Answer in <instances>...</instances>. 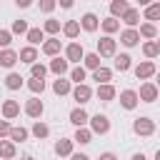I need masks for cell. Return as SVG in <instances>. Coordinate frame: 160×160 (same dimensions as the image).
Here are the masks:
<instances>
[{"label":"cell","instance_id":"cell-13","mask_svg":"<svg viewBox=\"0 0 160 160\" xmlns=\"http://www.w3.org/2000/svg\"><path fill=\"white\" fill-rule=\"evenodd\" d=\"M138 102H140V100H138V92H135V90H122V92H120V105H122L125 110H135Z\"/></svg>","mask_w":160,"mask_h":160},{"label":"cell","instance_id":"cell-39","mask_svg":"<svg viewBox=\"0 0 160 160\" xmlns=\"http://www.w3.org/2000/svg\"><path fill=\"white\" fill-rule=\"evenodd\" d=\"M85 78H88V72H85V68L82 65H75L72 70H70V80L78 85V82H85Z\"/></svg>","mask_w":160,"mask_h":160},{"label":"cell","instance_id":"cell-2","mask_svg":"<svg viewBox=\"0 0 160 160\" xmlns=\"http://www.w3.org/2000/svg\"><path fill=\"white\" fill-rule=\"evenodd\" d=\"M88 122H90V132H92V135H105V132H110V118L102 115V112L88 118Z\"/></svg>","mask_w":160,"mask_h":160},{"label":"cell","instance_id":"cell-35","mask_svg":"<svg viewBox=\"0 0 160 160\" xmlns=\"http://www.w3.org/2000/svg\"><path fill=\"white\" fill-rule=\"evenodd\" d=\"M42 32H48V35H58V32H60V20L48 18V20L42 22Z\"/></svg>","mask_w":160,"mask_h":160},{"label":"cell","instance_id":"cell-46","mask_svg":"<svg viewBox=\"0 0 160 160\" xmlns=\"http://www.w3.org/2000/svg\"><path fill=\"white\" fill-rule=\"evenodd\" d=\"M55 2H60V8H65V10H70L75 0H55Z\"/></svg>","mask_w":160,"mask_h":160},{"label":"cell","instance_id":"cell-41","mask_svg":"<svg viewBox=\"0 0 160 160\" xmlns=\"http://www.w3.org/2000/svg\"><path fill=\"white\" fill-rule=\"evenodd\" d=\"M10 32H12V35H25V32H28V22H25V20H15L12 28H10Z\"/></svg>","mask_w":160,"mask_h":160},{"label":"cell","instance_id":"cell-42","mask_svg":"<svg viewBox=\"0 0 160 160\" xmlns=\"http://www.w3.org/2000/svg\"><path fill=\"white\" fill-rule=\"evenodd\" d=\"M12 42V32L10 30H0V48H10Z\"/></svg>","mask_w":160,"mask_h":160},{"label":"cell","instance_id":"cell-11","mask_svg":"<svg viewBox=\"0 0 160 160\" xmlns=\"http://www.w3.org/2000/svg\"><path fill=\"white\" fill-rule=\"evenodd\" d=\"M120 42H122L125 48H135V45L140 42V35H138V30H135V28H125V30L120 32Z\"/></svg>","mask_w":160,"mask_h":160},{"label":"cell","instance_id":"cell-8","mask_svg":"<svg viewBox=\"0 0 160 160\" xmlns=\"http://www.w3.org/2000/svg\"><path fill=\"white\" fill-rule=\"evenodd\" d=\"M95 95H98V100H102V102H110V100H115L118 90H115L110 82H100V85H98V90H95Z\"/></svg>","mask_w":160,"mask_h":160},{"label":"cell","instance_id":"cell-18","mask_svg":"<svg viewBox=\"0 0 160 160\" xmlns=\"http://www.w3.org/2000/svg\"><path fill=\"white\" fill-rule=\"evenodd\" d=\"M18 60H20V62H28V65L38 62V50H35V45H28V48H22V50L18 52Z\"/></svg>","mask_w":160,"mask_h":160},{"label":"cell","instance_id":"cell-49","mask_svg":"<svg viewBox=\"0 0 160 160\" xmlns=\"http://www.w3.org/2000/svg\"><path fill=\"white\" fill-rule=\"evenodd\" d=\"M130 160H148V158H145V155H142V152H135V155H132V158H130Z\"/></svg>","mask_w":160,"mask_h":160},{"label":"cell","instance_id":"cell-51","mask_svg":"<svg viewBox=\"0 0 160 160\" xmlns=\"http://www.w3.org/2000/svg\"><path fill=\"white\" fill-rule=\"evenodd\" d=\"M20 160H35V158H32V155H25V158H20Z\"/></svg>","mask_w":160,"mask_h":160},{"label":"cell","instance_id":"cell-43","mask_svg":"<svg viewBox=\"0 0 160 160\" xmlns=\"http://www.w3.org/2000/svg\"><path fill=\"white\" fill-rule=\"evenodd\" d=\"M55 0H40V12H45V15H50L52 10H55Z\"/></svg>","mask_w":160,"mask_h":160},{"label":"cell","instance_id":"cell-17","mask_svg":"<svg viewBox=\"0 0 160 160\" xmlns=\"http://www.w3.org/2000/svg\"><path fill=\"white\" fill-rule=\"evenodd\" d=\"M120 20H122L128 28H135V25L140 22V10H138V8H128V10L120 15Z\"/></svg>","mask_w":160,"mask_h":160},{"label":"cell","instance_id":"cell-26","mask_svg":"<svg viewBox=\"0 0 160 160\" xmlns=\"http://www.w3.org/2000/svg\"><path fill=\"white\" fill-rule=\"evenodd\" d=\"M138 35L145 38V40H155V38H158V28H155V22H142L140 30H138Z\"/></svg>","mask_w":160,"mask_h":160},{"label":"cell","instance_id":"cell-36","mask_svg":"<svg viewBox=\"0 0 160 160\" xmlns=\"http://www.w3.org/2000/svg\"><path fill=\"white\" fill-rule=\"evenodd\" d=\"M142 52H145V58H148V60H152V58H158V52H160V45H158L155 40H148V42L142 45Z\"/></svg>","mask_w":160,"mask_h":160},{"label":"cell","instance_id":"cell-16","mask_svg":"<svg viewBox=\"0 0 160 160\" xmlns=\"http://www.w3.org/2000/svg\"><path fill=\"white\" fill-rule=\"evenodd\" d=\"M72 138H60L58 142H55V155H60V158H68L70 152H72Z\"/></svg>","mask_w":160,"mask_h":160},{"label":"cell","instance_id":"cell-3","mask_svg":"<svg viewBox=\"0 0 160 160\" xmlns=\"http://www.w3.org/2000/svg\"><path fill=\"white\" fill-rule=\"evenodd\" d=\"M70 92H72V100H75L78 105H85V102H90V98H92V88H90L88 82H78Z\"/></svg>","mask_w":160,"mask_h":160},{"label":"cell","instance_id":"cell-48","mask_svg":"<svg viewBox=\"0 0 160 160\" xmlns=\"http://www.w3.org/2000/svg\"><path fill=\"white\" fill-rule=\"evenodd\" d=\"M15 5H18V8H30L32 0H15Z\"/></svg>","mask_w":160,"mask_h":160},{"label":"cell","instance_id":"cell-29","mask_svg":"<svg viewBox=\"0 0 160 160\" xmlns=\"http://www.w3.org/2000/svg\"><path fill=\"white\" fill-rule=\"evenodd\" d=\"M5 88H8V90H20V88H22V75H20V72H8Z\"/></svg>","mask_w":160,"mask_h":160},{"label":"cell","instance_id":"cell-40","mask_svg":"<svg viewBox=\"0 0 160 160\" xmlns=\"http://www.w3.org/2000/svg\"><path fill=\"white\" fill-rule=\"evenodd\" d=\"M30 75H32V78H42V80H45L48 68H45V65H40V62H32V65H30Z\"/></svg>","mask_w":160,"mask_h":160},{"label":"cell","instance_id":"cell-25","mask_svg":"<svg viewBox=\"0 0 160 160\" xmlns=\"http://www.w3.org/2000/svg\"><path fill=\"white\" fill-rule=\"evenodd\" d=\"M72 142H80V145H88V142H92V132H90V128L80 125V128L75 130V138H72Z\"/></svg>","mask_w":160,"mask_h":160},{"label":"cell","instance_id":"cell-4","mask_svg":"<svg viewBox=\"0 0 160 160\" xmlns=\"http://www.w3.org/2000/svg\"><path fill=\"white\" fill-rule=\"evenodd\" d=\"M155 72H158V68H155L152 60H145V62L135 65V78H138V80H150Z\"/></svg>","mask_w":160,"mask_h":160},{"label":"cell","instance_id":"cell-21","mask_svg":"<svg viewBox=\"0 0 160 160\" xmlns=\"http://www.w3.org/2000/svg\"><path fill=\"white\" fill-rule=\"evenodd\" d=\"M88 118H90V115L82 110V105H80V108H75V110H70V122H72L75 128H80V125H88Z\"/></svg>","mask_w":160,"mask_h":160},{"label":"cell","instance_id":"cell-10","mask_svg":"<svg viewBox=\"0 0 160 160\" xmlns=\"http://www.w3.org/2000/svg\"><path fill=\"white\" fill-rule=\"evenodd\" d=\"M80 28L88 30V32H95V30L100 28V18H98L95 12H85V15L80 18Z\"/></svg>","mask_w":160,"mask_h":160},{"label":"cell","instance_id":"cell-33","mask_svg":"<svg viewBox=\"0 0 160 160\" xmlns=\"http://www.w3.org/2000/svg\"><path fill=\"white\" fill-rule=\"evenodd\" d=\"M30 132H32L38 140H45V138L50 135V128H48L42 120H35V125H32V130H30Z\"/></svg>","mask_w":160,"mask_h":160},{"label":"cell","instance_id":"cell-47","mask_svg":"<svg viewBox=\"0 0 160 160\" xmlns=\"http://www.w3.org/2000/svg\"><path fill=\"white\" fill-rule=\"evenodd\" d=\"M100 160H118V155L108 150V152H102V155H100Z\"/></svg>","mask_w":160,"mask_h":160},{"label":"cell","instance_id":"cell-6","mask_svg":"<svg viewBox=\"0 0 160 160\" xmlns=\"http://www.w3.org/2000/svg\"><path fill=\"white\" fill-rule=\"evenodd\" d=\"M138 100H142V102H155V100H158V88H155V82H142V85H140V92H138Z\"/></svg>","mask_w":160,"mask_h":160},{"label":"cell","instance_id":"cell-20","mask_svg":"<svg viewBox=\"0 0 160 160\" xmlns=\"http://www.w3.org/2000/svg\"><path fill=\"white\" fill-rule=\"evenodd\" d=\"M15 142L12 140H5V138H0V158L2 160H12L15 158Z\"/></svg>","mask_w":160,"mask_h":160},{"label":"cell","instance_id":"cell-7","mask_svg":"<svg viewBox=\"0 0 160 160\" xmlns=\"http://www.w3.org/2000/svg\"><path fill=\"white\" fill-rule=\"evenodd\" d=\"M82 55H85V50H82L80 42H70V45L65 48V60H68V62H80Z\"/></svg>","mask_w":160,"mask_h":160},{"label":"cell","instance_id":"cell-34","mask_svg":"<svg viewBox=\"0 0 160 160\" xmlns=\"http://www.w3.org/2000/svg\"><path fill=\"white\" fill-rule=\"evenodd\" d=\"M158 18H160V2H150V5H145V20L155 22Z\"/></svg>","mask_w":160,"mask_h":160},{"label":"cell","instance_id":"cell-15","mask_svg":"<svg viewBox=\"0 0 160 160\" xmlns=\"http://www.w3.org/2000/svg\"><path fill=\"white\" fill-rule=\"evenodd\" d=\"M60 40L58 38H48V40H42V52L48 55V58H55V55H60Z\"/></svg>","mask_w":160,"mask_h":160},{"label":"cell","instance_id":"cell-19","mask_svg":"<svg viewBox=\"0 0 160 160\" xmlns=\"http://www.w3.org/2000/svg\"><path fill=\"white\" fill-rule=\"evenodd\" d=\"M15 62H18V52L10 48H2L0 50V68H12Z\"/></svg>","mask_w":160,"mask_h":160},{"label":"cell","instance_id":"cell-1","mask_svg":"<svg viewBox=\"0 0 160 160\" xmlns=\"http://www.w3.org/2000/svg\"><path fill=\"white\" fill-rule=\"evenodd\" d=\"M132 132H135V135H140V138H150V135L155 132V120H152V118H148V115L135 118V122H132Z\"/></svg>","mask_w":160,"mask_h":160},{"label":"cell","instance_id":"cell-22","mask_svg":"<svg viewBox=\"0 0 160 160\" xmlns=\"http://www.w3.org/2000/svg\"><path fill=\"white\" fill-rule=\"evenodd\" d=\"M100 28H102V32H105V35H112V32H118V30H120V20L110 15V18L100 20Z\"/></svg>","mask_w":160,"mask_h":160},{"label":"cell","instance_id":"cell-14","mask_svg":"<svg viewBox=\"0 0 160 160\" xmlns=\"http://www.w3.org/2000/svg\"><path fill=\"white\" fill-rule=\"evenodd\" d=\"M20 115V102L18 100H5L2 102V118L5 120H15Z\"/></svg>","mask_w":160,"mask_h":160},{"label":"cell","instance_id":"cell-38","mask_svg":"<svg viewBox=\"0 0 160 160\" xmlns=\"http://www.w3.org/2000/svg\"><path fill=\"white\" fill-rule=\"evenodd\" d=\"M28 90H30L32 95H40V92L45 90V80H42V78H30V80H28Z\"/></svg>","mask_w":160,"mask_h":160},{"label":"cell","instance_id":"cell-28","mask_svg":"<svg viewBox=\"0 0 160 160\" xmlns=\"http://www.w3.org/2000/svg\"><path fill=\"white\" fill-rule=\"evenodd\" d=\"M25 38H28V42H30V45H40V42L45 40V32H42L40 28H28Z\"/></svg>","mask_w":160,"mask_h":160},{"label":"cell","instance_id":"cell-31","mask_svg":"<svg viewBox=\"0 0 160 160\" xmlns=\"http://www.w3.org/2000/svg\"><path fill=\"white\" fill-rule=\"evenodd\" d=\"M28 135H30V132H28V128H22V125H20V128H10V132H8V138H10L12 142H25Z\"/></svg>","mask_w":160,"mask_h":160},{"label":"cell","instance_id":"cell-44","mask_svg":"<svg viewBox=\"0 0 160 160\" xmlns=\"http://www.w3.org/2000/svg\"><path fill=\"white\" fill-rule=\"evenodd\" d=\"M10 128H12V125H10L8 120H0V138H8V132H10Z\"/></svg>","mask_w":160,"mask_h":160},{"label":"cell","instance_id":"cell-5","mask_svg":"<svg viewBox=\"0 0 160 160\" xmlns=\"http://www.w3.org/2000/svg\"><path fill=\"white\" fill-rule=\"evenodd\" d=\"M98 55L100 58H112L115 55V40L110 35H105V38L98 40Z\"/></svg>","mask_w":160,"mask_h":160},{"label":"cell","instance_id":"cell-9","mask_svg":"<svg viewBox=\"0 0 160 160\" xmlns=\"http://www.w3.org/2000/svg\"><path fill=\"white\" fill-rule=\"evenodd\" d=\"M42 110H45V105H42L40 98H30V100L25 102V115H28V118H40Z\"/></svg>","mask_w":160,"mask_h":160},{"label":"cell","instance_id":"cell-30","mask_svg":"<svg viewBox=\"0 0 160 160\" xmlns=\"http://www.w3.org/2000/svg\"><path fill=\"white\" fill-rule=\"evenodd\" d=\"M70 90H72V88H70V80H65L62 75L52 82V92H55V95H68Z\"/></svg>","mask_w":160,"mask_h":160},{"label":"cell","instance_id":"cell-37","mask_svg":"<svg viewBox=\"0 0 160 160\" xmlns=\"http://www.w3.org/2000/svg\"><path fill=\"white\" fill-rule=\"evenodd\" d=\"M82 62H85L88 70H95V68H100V55L98 52H85L82 55Z\"/></svg>","mask_w":160,"mask_h":160},{"label":"cell","instance_id":"cell-32","mask_svg":"<svg viewBox=\"0 0 160 160\" xmlns=\"http://www.w3.org/2000/svg\"><path fill=\"white\" fill-rule=\"evenodd\" d=\"M128 8H130L128 0H110V15H112V18H120Z\"/></svg>","mask_w":160,"mask_h":160},{"label":"cell","instance_id":"cell-27","mask_svg":"<svg viewBox=\"0 0 160 160\" xmlns=\"http://www.w3.org/2000/svg\"><path fill=\"white\" fill-rule=\"evenodd\" d=\"M62 32H65V38L75 40V38L80 35V22H78V20H68V22L62 25Z\"/></svg>","mask_w":160,"mask_h":160},{"label":"cell","instance_id":"cell-12","mask_svg":"<svg viewBox=\"0 0 160 160\" xmlns=\"http://www.w3.org/2000/svg\"><path fill=\"white\" fill-rule=\"evenodd\" d=\"M48 70H50V72H55V75L60 78V75H65V72L70 70V62H68L65 58H60V55H55V58L50 60V68H48Z\"/></svg>","mask_w":160,"mask_h":160},{"label":"cell","instance_id":"cell-50","mask_svg":"<svg viewBox=\"0 0 160 160\" xmlns=\"http://www.w3.org/2000/svg\"><path fill=\"white\" fill-rule=\"evenodd\" d=\"M138 2H140V5L145 8V5H150V2H155V0H138Z\"/></svg>","mask_w":160,"mask_h":160},{"label":"cell","instance_id":"cell-24","mask_svg":"<svg viewBox=\"0 0 160 160\" xmlns=\"http://www.w3.org/2000/svg\"><path fill=\"white\" fill-rule=\"evenodd\" d=\"M92 80H95L98 85H100V82H110V80H112V70L100 65V68H95V70H92Z\"/></svg>","mask_w":160,"mask_h":160},{"label":"cell","instance_id":"cell-45","mask_svg":"<svg viewBox=\"0 0 160 160\" xmlns=\"http://www.w3.org/2000/svg\"><path fill=\"white\" fill-rule=\"evenodd\" d=\"M68 158H70V160H90V158H88L85 152H70Z\"/></svg>","mask_w":160,"mask_h":160},{"label":"cell","instance_id":"cell-23","mask_svg":"<svg viewBox=\"0 0 160 160\" xmlns=\"http://www.w3.org/2000/svg\"><path fill=\"white\" fill-rule=\"evenodd\" d=\"M112 58H115V70L125 72V70L132 68V58H130L128 52H120V55H112Z\"/></svg>","mask_w":160,"mask_h":160}]
</instances>
